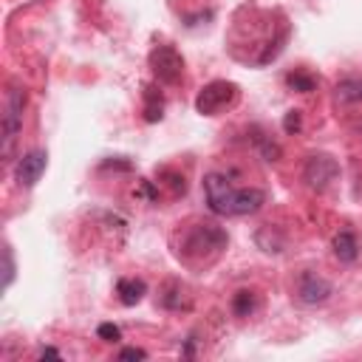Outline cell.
Returning <instances> with one entry per match:
<instances>
[{"instance_id": "4", "label": "cell", "mask_w": 362, "mask_h": 362, "mask_svg": "<svg viewBox=\"0 0 362 362\" xmlns=\"http://www.w3.org/2000/svg\"><path fill=\"white\" fill-rule=\"evenodd\" d=\"M23 107H25V88H8L6 107H3V161H11V150L17 141V133L23 127Z\"/></svg>"}, {"instance_id": "5", "label": "cell", "mask_w": 362, "mask_h": 362, "mask_svg": "<svg viewBox=\"0 0 362 362\" xmlns=\"http://www.w3.org/2000/svg\"><path fill=\"white\" fill-rule=\"evenodd\" d=\"M150 68L161 85H178L184 76V57L173 45H156L150 51Z\"/></svg>"}, {"instance_id": "20", "label": "cell", "mask_w": 362, "mask_h": 362, "mask_svg": "<svg viewBox=\"0 0 362 362\" xmlns=\"http://www.w3.org/2000/svg\"><path fill=\"white\" fill-rule=\"evenodd\" d=\"M40 356H42V359H45V356H54V359H62V354H59L57 348H42V351H40Z\"/></svg>"}, {"instance_id": "7", "label": "cell", "mask_w": 362, "mask_h": 362, "mask_svg": "<svg viewBox=\"0 0 362 362\" xmlns=\"http://www.w3.org/2000/svg\"><path fill=\"white\" fill-rule=\"evenodd\" d=\"M331 294H334V286L317 272H300L294 280V297L303 305H322L331 300Z\"/></svg>"}, {"instance_id": "6", "label": "cell", "mask_w": 362, "mask_h": 362, "mask_svg": "<svg viewBox=\"0 0 362 362\" xmlns=\"http://www.w3.org/2000/svg\"><path fill=\"white\" fill-rule=\"evenodd\" d=\"M337 175H339V164H337V158H331V156H325V153H314V156L305 158L303 178H305V184H308L311 189L325 192V189L337 181Z\"/></svg>"}, {"instance_id": "14", "label": "cell", "mask_w": 362, "mask_h": 362, "mask_svg": "<svg viewBox=\"0 0 362 362\" xmlns=\"http://www.w3.org/2000/svg\"><path fill=\"white\" fill-rule=\"evenodd\" d=\"M286 85L291 88V90H300V93H308V90H314V85H317V79L308 74V71H303V68H297V71H288L286 74Z\"/></svg>"}, {"instance_id": "17", "label": "cell", "mask_w": 362, "mask_h": 362, "mask_svg": "<svg viewBox=\"0 0 362 362\" xmlns=\"http://www.w3.org/2000/svg\"><path fill=\"white\" fill-rule=\"evenodd\" d=\"M96 334H99V339H105V342H119V339H122V331H119V325H113V322H102V325L96 328Z\"/></svg>"}, {"instance_id": "15", "label": "cell", "mask_w": 362, "mask_h": 362, "mask_svg": "<svg viewBox=\"0 0 362 362\" xmlns=\"http://www.w3.org/2000/svg\"><path fill=\"white\" fill-rule=\"evenodd\" d=\"M161 110H164V99L156 93V88H147L144 90V119L147 122H158L164 116Z\"/></svg>"}, {"instance_id": "18", "label": "cell", "mask_w": 362, "mask_h": 362, "mask_svg": "<svg viewBox=\"0 0 362 362\" xmlns=\"http://www.w3.org/2000/svg\"><path fill=\"white\" fill-rule=\"evenodd\" d=\"M300 127H303V116H300V110H288L286 119H283V130H286V133H297Z\"/></svg>"}, {"instance_id": "2", "label": "cell", "mask_w": 362, "mask_h": 362, "mask_svg": "<svg viewBox=\"0 0 362 362\" xmlns=\"http://www.w3.org/2000/svg\"><path fill=\"white\" fill-rule=\"evenodd\" d=\"M204 195H206V206L223 218L252 215L266 204V192L260 187H232L223 173L204 175Z\"/></svg>"}, {"instance_id": "11", "label": "cell", "mask_w": 362, "mask_h": 362, "mask_svg": "<svg viewBox=\"0 0 362 362\" xmlns=\"http://www.w3.org/2000/svg\"><path fill=\"white\" fill-rule=\"evenodd\" d=\"M334 99L348 105V102H362V76H345L334 88Z\"/></svg>"}, {"instance_id": "12", "label": "cell", "mask_w": 362, "mask_h": 362, "mask_svg": "<svg viewBox=\"0 0 362 362\" xmlns=\"http://www.w3.org/2000/svg\"><path fill=\"white\" fill-rule=\"evenodd\" d=\"M257 305H260V297H257V291H252V288H240V291H235V297H232V311H235L238 317H252V314L257 311Z\"/></svg>"}, {"instance_id": "1", "label": "cell", "mask_w": 362, "mask_h": 362, "mask_svg": "<svg viewBox=\"0 0 362 362\" xmlns=\"http://www.w3.org/2000/svg\"><path fill=\"white\" fill-rule=\"evenodd\" d=\"M178 238L181 240L173 243L175 246V257L184 266H189V269H206V266H212L223 255V249L229 243L226 232L218 223H209V221H198V223L181 226L178 229Z\"/></svg>"}, {"instance_id": "9", "label": "cell", "mask_w": 362, "mask_h": 362, "mask_svg": "<svg viewBox=\"0 0 362 362\" xmlns=\"http://www.w3.org/2000/svg\"><path fill=\"white\" fill-rule=\"evenodd\" d=\"M116 294H119V303L122 305H136L144 300L147 294V283L139 280V277H119L116 283Z\"/></svg>"}, {"instance_id": "10", "label": "cell", "mask_w": 362, "mask_h": 362, "mask_svg": "<svg viewBox=\"0 0 362 362\" xmlns=\"http://www.w3.org/2000/svg\"><path fill=\"white\" fill-rule=\"evenodd\" d=\"M331 246H334V255H337L342 263H354V260L359 257V243H356V235H354L351 229H339V232L334 235Z\"/></svg>"}, {"instance_id": "16", "label": "cell", "mask_w": 362, "mask_h": 362, "mask_svg": "<svg viewBox=\"0 0 362 362\" xmlns=\"http://www.w3.org/2000/svg\"><path fill=\"white\" fill-rule=\"evenodd\" d=\"M14 274H17V263H14V252L8 243H3V291L14 283Z\"/></svg>"}, {"instance_id": "3", "label": "cell", "mask_w": 362, "mask_h": 362, "mask_svg": "<svg viewBox=\"0 0 362 362\" xmlns=\"http://www.w3.org/2000/svg\"><path fill=\"white\" fill-rule=\"evenodd\" d=\"M240 99V88L235 82H226V79H215L209 85L201 88V93L195 96V110L201 116H218L229 107H235Z\"/></svg>"}, {"instance_id": "8", "label": "cell", "mask_w": 362, "mask_h": 362, "mask_svg": "<svg viewBox=\"0 0 362 362\" xmlns=\"http://www.w3.org/2000/svg\"><path fill=\"white\" fill-rule=\"evenodd\" d=\"M45 167H48V153H45V150H28V153H23V156L17 158L14 178H17V184H20L23 189H31V187H37V181L42 178Z\"/></svg>"}, {"instance_id": "13", "label": "cell", "mask_w": 362, "mask_h": 362, "mask_svg": "<svg viewBox=\"0 0 362 362\" xmlns=\"http://www.w3.org/2000/svg\"><path fill=\"white\" fill-rule=\"evenodd\" d=\"M161 305L164 308H173V311L189 308V300H184V286L181 283H167V288L161 294Z\"/></svg>"}, {"instance_id": "19", "label": "cell", "mask_w": 362, "mask_h": 362, "mask_svg": "<svg viewBox=\"0 0 362 362\" xmlns=\"http://www.w3.org/2000/svg\"><path fill=\"white\" fill-rule=\"evenodd\" d=\"M119 359H147V351H141V348H124V351H119Z\"/></svg>"}]
</instances>
